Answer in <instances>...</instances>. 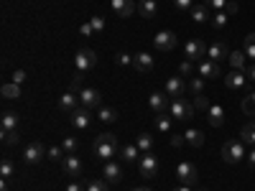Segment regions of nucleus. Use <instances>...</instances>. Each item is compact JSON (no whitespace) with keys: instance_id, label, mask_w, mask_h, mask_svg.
I'll return each mask as SVG.
<instances>
[{"instance_id":"1","label":"nucleus","mask_w":255,"mask_h":191,"mask_svg":"<svg viewBox=\"0 0 255 191\" xmlns=\"http://www.w3.org/2000/svg\"><path fill=\"white\" fill-rule=\"evenodd\" d=\"M95 153H97L100 161H110V158H115V156H118V138H115L113 133H102V135H97V140H95Z\"/></svg>"},{"instance_id":"2","label":"nucleus","mask_w":255,"mask_h":191,"mask_svg":"<svg viewBox=\"0 0 255 191\" xmlns=\"http://www.w3.org/2000/svg\"><path fill=\"white\" fill-rule=\"evenodd\" d=\"M74 67H77L79 74H90L97 67V54L92 49H79L77 56H74Z\"/></svg>"},{"instance_id":"3","label":"nucleus","mask_w":255,"mask_h":191,"mask_svg":"<svg viewBox=\"0 0 255 191\" xmlns=\"http://www.w3.org/2000/svg\"><path fill=\"white\" fill-rule=\"evenodd\" d=\"M168 115H171L174 120H191V115H194V102H186L184 97L171 99V107H168Z\"/></svg>"},{"instance_id":"4","label":"nucleus","mask_w":255,"mask_h":191,"mask_svg":"<svg viewBox=\"0 0 255 191\" xmlns=\"http://www.w3.org/2000/svg\"><path fill=\"white\" fill-rule=\"evenodd\" d=\"M176 176H179V181L184 186H194L199 181V171H197V166L191 163V161H181L176 166Z\"/></svg>"},{"instance_id":"5","label":"nucleus","mask_w":255,"mask_h":191,"mask_svg":"<svg viewBox=\"0 0 255 191\" xmlns=\"http://www.w3.org/2000/svg\"><path fill=\"white\" fill-rule=\"evenodd\" d=\"M222 158H225L227 163L243 161V158H245V145H243V140H227V143L222 145Z\"/></svg>"},{"instance_id":"6","label":"nucleus","mask_w":255,"mask_h":191,"mask_svg":"<svg viewBox=\"0 0 255 191\" xmlns=\"http://www.w3.org/2000/svg\"><path fill=\"white\" fill-rule=\"evenodd\" d=\"M207 44L202 38H189L186 44H184V56L189 59V61H199L202 56H207Z\"/></svg>"},{"instance_id":"7","label":"nucleus","mask_w":255,"mask_h":191,"mask_svg":"<svg viewBox=\"0 0 255 191\" xmlns=\"http://www.w3.org/2000/svg\"><path fill=\"white\" fill-rule=\"evenodd\" d=\"M138 171H140L143 179H153L158 174V158L153 153H143L138 158Z\"/></svg>"},{"instance_id":"8","label":"nucleus","mask_w":255,"mask_h":191,"mask_svg":"<svg viewBox=\"0 0 255 191\" xmlns=\"http://www.w3.org/2000/svg\"><path fill=\"white\" fill-rule=\"evenodd\" d=\"M153 44H156L158 51H174L176 44H179V36H176L174 31H161V33H156Z\"/></svg>"},{"instance_id":"9","label":"nucleus","mask_w":255,"mask_h":191,"mask_svg":"<svg viewBox=\"0 0 255 191\" xmlns=\"http://www.w3.org/2000/svg\"><path fill=\"white\" fill-rule=\"evenodd\" d=\"M79 102H82L87 110H100V107H102V95H100L97 90H92V87H84V90L79 92Z\"/></svg>"},{"instance_id":"10","label":"nucleus","mask_w":255,"mask_h":191,"mask_svg":"<svg viewBox=\"0 0 255 191\" xmlns=\"http://www.w3.org/2000/svg\"><path fill=\"white\" fill-rule=\"evenodd\" d=\"M110 8H113L120 18H130V15L138 10V3H135V0H110Z\"/></svg>"},{"instance_id":"11","label":"nucleus","mask_w":255,"mask_h":191,"mask_svg":"<svg viewBox=\"0 0 255 191\" xmlns=\"http://www.w3.org/2000/svg\"><path fill=\"white\" fill-rule=\"evenodd\" d=\"M61 171L67 174L69 179H77L82 174V161L74 156V153H67V158L61 161Z\"/></svg>"},{"instance_id":"12","label":"nucleus","mask_w":255,"mask_h":191,"mask_svg":"<svg viewBox=\"0 0 255 191\" xmlns=\"http://www.w3.org/2000/svg\"><path fill=\"white\" fill-rule=\"evenodd\" d=\"M44 156H46V148L41 145V143H31V145H26V151H23V161L26 163H38V161H44Z\"/></svg>"},{"instance_id":"13","label":"nucleus","mask_w":255,"mask_h":191,"mask_svg":"<svg viewBox=\"0 0 255 191\" xmlns=\"http://www.w3.org/2000/svg\"><path fill=\"white\" fill-rule=\"evenodd\" d=\"M90 110L87 107H84V104H79V107L72 112V125L77 127V130H87V127H90Z\"/></svg>"},{"instance_id":"14","label":"nucleus","mask_w":255,"mask_h":191,"mask_svg":"<svg viewBox=\"0 0 255 191\" xmlns=\"http://www.w3.org/2000/svg\"><path fill=\"white\" fill-rule=\"evenodd\" d=\"M79 104H82V102H79V95H74V92H64V95L59 97V110H61V112H69V115H72Z\"/></svg>"},{"instance_id":"15","label":"nucleus","mask_w":255,"mask_h":191,"mask_svg":"<svg viewBox=\"0 0 255 191\" xmlns=\"http://www.w3.org/2000/svg\"><path fill=\"white\" fill-rule=\"evenodd\" d=\"M199 77L215 79V77H225V74H222V69H220V64H217V61L204 59V61H199Z\"/></svg>"},{"instance_id":"16","label":"nucleus","mask_w":255,"mask_h":191,"mask_svg":"<svg viewBox=\"0 0 255 191\" xmlns=\"http://www.w3.org/2000/svg\"><path fill=\"white\" fill-rule=\"evenodd\" d=\"M148 104H151V110H153L156 115H161V112H166L168 107H171L168 95H161V92H153L151 97H148Z\"/></svg>"},{"instance_id":"17","label":"nucleus","mask_w":255,"mask_h":191,"mask_svg":"<svg viewBox=\"0 0 255 191\" xmlns=\"http://www.w3.org/2000/svg\"><path fill=\"white\" fill-rule=\"evenodd\" d=\"M225 84L230 90H245V84H248V77L240 72V69H232L230 74H225Z\"/></svg>"},{"instance_id":"18","label":"nucleus","mask_w":255,"mask_h":191,"mask_svg":"<svg viewBox=\"0 0 255 191\" xmlns=\"http://www.w3.org/2000/svg\"><path fill=\"white\" fill-rule=\"evenodd\" d=\"M184 92H186V84H184L181 77H171V79L166 82V95H168V97L179 99V97H184Z\"/></svg>"},{"instance_id":"19","label":"nucleus","mask_w":255,"mask_h":191,"mask_svg":"<svg viewBox=\"0 0 255 191\" xmlns=\"http://www.w3.org/2000/svg\"><path fill=\"white\" fill-rule=\"evenodd\" d=\"M207 59H212V61H222V59H230V51H227V46L222 44V41H215L209 49H207Z\"/></svg>"},{"instance_id":"20","label":"nucleus","mask_w":255,"mask_h":191,"mask_svg":"<svg viewBox=\"0 0 255 191\" xmlns=\"http://www.w3.org/2000/svg\"><path fill=\"white\" fill-rule=\"evenodd\" d=\"M102 176H105V181H108V184H118V181H123V168H120L118 163L108 161V163H105Z\"/></svg>"},{"instance_id":"21","label":"nucleus","mask_w":255,"mask_h":191,"mask_svg":"<svg viewBox=\"0 0 255 191\" xmlns=\"http://www.w3.org/2000/svg\"><path fill=\"white\" fill-rule=\"evenodd\" d=\"M133 67L138 69V72H143V74H148V72H153V56L151 54H138L135 59H133Z\"/></svg>"},{"instance_id":"22","label":"nucleus","mask_w":255,"mask_h":191,"mask_svg":"<svg viewBox=\"0 0 255 191\" xmlns=\"http://www.w3.org/2000/svg\"><path fill=\"white\" fill-rule=\"evenodd\" d=\"M207 120H209L212 127H220V125L225 122V110L220 107V104H212L209 112H207Z\"/></svg>"},{"instance_id":"23","label":"nucleus","mask_w":255,"mask_h":191,"mask_svg":"<svg viewBox=\"0 0 255 191\" xmlns=\"http://www.w3.org/2000/svg\"><path fill=\"white\" fill-rule=\"evenodd\" d=\"M120 158H123L125 163H135V161L140 158V148H138V145H123V148H120Z\"/></svg>"},{"instance_id":"24","label":"nucleus","mask_w":255,"mask_h":191,"mask_svg":"<svg viewBox=\"0 0 255 191\" xmlns=\"http://www.w3.org/2000/svg\"><path fill=\"white\" fill-rule=\"evenodd\" d=\"M138 13L143 18H153L158 13V3H156V0H140V3H138Z\"/></svg>"},{"instance_id":"25","label":"nucleus","mask_w":255,"mask_h":191,"mask_svg":"<svg viewBox=\"0 0 255 191\" xmlns=\"http://www.w3.org/2000/svg\"><path fill=\"white\" fill-rule=\"evenodd\" d=\"M191 20H194V23H207V20H212L209 18V5H194L191 8Z\"/></svg>"},{"instance_id":"26","label":"nucleus","mask_w":255,"mask_h":191,"mask_svg":"<svg viewBox=\"0 0 255 191\" xmlns=\"http://www.w3.org/2000/svg\"><path fill=\"white\" fill-rule=\"evenodd\" d=\"M184 138H186L189 145H194V148H202L204 145V135H202V130H197V127H189V130L184 133Z\"/></svg>"},{"instance_id":"27","label":"nucleus","mask_w":255,"mask_h":191,"mask_svg":"<svg viewBox=\"0 0 255 191\" xmlns=\"http://www.w3.org/2000/svg\"><path fill=\"white\" fill-rule=\"evenodd\" d=\"M240 140L248 145H255V122H245L240 130Z\"/></svg>"},{"instance_id":"28","label":"nucleus","mask_w":255,"mask_h":191,"mask_svg":"<svg viewBox=\"0 0 255 191\" xmlns=\"http://www.w3.org/2000/svg\"><path fill=\"white\" fill-rule=\"evenodd\" d=\"M0 95H3L5 99H20V84H15V82L3 84V90H0Z\"/></svg>"},{"instance_id":"29","label":"nucleus","mask_w":255,"mask_h":191,"mask_svg":"<svg viewBox=\"0 0 255 191\" xmlns=\"http://www.w3.org/2000/svg\"><path fill=\"white\" fill-rule=\"evenodd\" d=\"M171 122H174L171 115H166V112L156 115V127H158V133H171Z\"/></svg>"},{"instance_id":"30","label":"nucleus","mask_w":255,"mask_h":191,"mask_svg":"<svg viewBox=\"0 0 255 191\" xmlns=\"http://www.w3.org/2000/svg\"><path fill=\"white\" fill-rule=\"evenodd\" d=\"M245 59H248V54L245 51H232L230 54V64H232V69H245Z\"/></svg>"},{"instance_id":"31","label":"nucleus","mask_w":255,"mask_h":191,"mask_svg":"<svg viewBox=\"0 0 255 191\" xmlns=\"http://www.w3.org/2000/svg\"><path fill=\"white\" fill-rule=\"evenodd\" d=\"M13 174H15L13 161H10V158H3V163H0V179L8 181V179H13Z\"/></svg>"},{"instance_id":"32","label":"nucleus","mask_w":255,"mask_h":191,"mask_svg":"<svg viewBox=\"0 0 255 191\" xmlns=\"http://www.w3.org/2000/svg\"><path fill=\"white\" fill-rule=\"evenodd\" d=\"M3 130H18V115L15 112H3Z\"/></svg>"},{"instance_id":"33","label":"nucleus","mask_w":255,"mask_h":191,"mask_svg":"<svg viewBox=\"0 0 255 191\" xmlns=\"http://www.w3.org/2000/svg\"><path fill=\"white\" fill-rule=\"evenodd\" d=\"M97 117H100L102 122L110 125V122L118 120V110H113V107H100V110H97Z\"/></svg>"},{"instance_id":"34","label":"nucleus","mask_w":255,"mask_h":191,"mask_svg":"<svg viewBox=\"0 0 255 191\" xmlns=\"http://www.w3.org/2000/svg\"><path fill=\"white\" fill-rule=\"evenodd\" d=\"M240 107H243V112H245V115L255 117V92H250V95L243 99V104H240Z\"/></svg>"},{"instance_id":"35","label":"nucleus","mask_w":255,"mask_h":191,"mask_svg":"<svg viewBox=\"0 0 255 191\" xmlns=\"http://www.w3.org/2000/svg\"><path fill=\"white\" fill-rule=\"evenodd\" d=\"M138 148H140V153H151V148H153V138L148 135V133H143L140 138H138V143H135Z\"/></svg>"},{"instance_id":"36","label":"nucleus","mask_w":255,"mask_h":191,"mask_svg":"<svg viewBox=\"0 0 255 191\" xmlns=\"http://www.w3.org/2000/svg\"><path fill=\"white\" fill-rule=\"evenodd\" d=\"M0 135H3V145H18V140H20V135H18V130H3V133H0Z\"/></svg>"},{"instance_id":"37","label":"nucleus","mask_w":255,"mask_h":191,"mask_svg":"<svg viewBox=\"0 0 255 191\" xmlns=\"http://www.w3.org/2000/svg\"><path fill=\"white\" fill-rule=\"evenodd\" d=\"M227 20H230V15H227L225 10H217L215 15H212V26H215V28H225Z\"/></svg>"},{"instance_id":"38","label":"nucleus","mask_w":255,"mask_h":191,"mask_svg":"<svg viewBox=\"0 0 255 191\" xmlns=\"http://www.w3.org/2000/svg\"><path fill=\"white\" fill-rule=\"evenodd\" d=\"M64 153H67V151H64V148H59V145H51L49 151H46V156H49L51 161H59V163H61L64 158H67V156H64Z\"/></svg>"},{"instance_id":"39","label":"nucleus","mask_w":255,"mask_h":191,"mask_svg":"<svg viewBox=\"0 0 255 191\" xmlns=\"http://www.w3.org/2000/svg\"><path fill=\"white\" fill-rule=\"evenodd\" d=\"M209 99L204 97V95H194V110H202V112H209Z\"/></svg>"},{"instance_id":"40","label":"nucleus","mask_w":255,"mask_h":191,"mask_svg":"<svg viewBox=\"0 0 255 191\" xmlns=\"http://www.w3.org/2000/svg\"><path fill=\"white\" fill-rule=\"evenodd\" d=\"M245 54H248V59H255V33L245 36Z\"/></svg>"},{"instance_id":"41","label":"nucleus","mask_w":255,"mask_h":191,"mask_svg":"<svg viewBox=\"0 0 255 191\" xmlns=\"http://www.w3.org/2000/svg\"><path fill=\"white\" fill-rule=\"evenodd\" d=\"M189 90L194 92V95H202V92H204V79H199V77H191V82H189Z\"/></svg>"},{"instance_id":"42","label":"nucleus","mask_w":255,"mask_h":191,"mask_svg":"<svg viewBox=\"0 0 255 191\" xmlns=\"http://www.w3.org/2000/svg\"><path fill=\"white\" fill-rule=\"evenodd\" d=\"M133 59H135V56H130L128 51H120V54L115 56V64H120V67H130V64H133Z\"/></svg>"},{"instance_id":"43","label":"nucleus","mask_w":255,"mask_h":191,"mask_svg":"<svg viewBox=\"0 0 255 191\" xmlns=\"http://www.w3.org/2000/svg\"><path fill=\"white\" fill-rule=\"evenodd\" d=\"M90 26L95 28V33H102V31H105V18H102V15H92V18H90Z\"/></svg>"},{"instance_id":"44","label":"nucleus","mask_w":255,"mask_h":191,"mask_svg":"<svg viewBox=\"0 0 255 191\" xmlns=\"http://www.w3.org/2000/svg\"><path fill=\"white\" fill-rule=\"evenodd\" d=\"M84 77H74L72 82H69V92H74V95H79L82 90H84V82H82Z\"/></svg>"},{"instance_id":"45","label":"nucleus","mask_w":255,"mask_h":191,"mask_svg":"<svg viewBox=\"0 0 255 191\" xmlns=\"http://www.w3.org/2000/svg\"><path fill=\"white\" fill-rule=\"evenodd\" d=\"M87 191H110V189H108V181H100L97 179V181H90L87 184Z\"/></svg>"},{"instance_id":"46","label":"nucleus","mask_w":255,"mask_h":191,"mask_svg":"<svg viewBox=\"0 0 255 191\" xmlns=\"http://www.w3.org/2000/svg\"><path fill=\"white\" fill-rule=\"evenodd\" d=\"M191 72H194V67H191V61H189V59H184V61L179 64V74H181V77H189Z\"/></svg>"},{"instance_id":"47","label":"nucleus","mask_w":255,"mask_h":191,"mask_svg":"<svg viewBox=\"0 0 255 191\" xmlns=\"http://www.w3.org/2000/svg\"><path fill=\"white\" fill-rule=\"evenodd\" d=\"M61 148H64L67 153H74V151H77V138H64Z\"/></svg>"},{"instance_id":"48","label":"nucleus","mask_w":255,"mask_h":191,"mask_svg":"<svg viewBox=\"0 0 255 191\" xmlns=\"http://www.w3.org/2000/svg\"><path fill=\"white\" fill-rule=\"evenodd\" d=\"M204 5L215 8V10H225L227 8V0H204Z\"/></svg>"},{"instance_id":"49","label":"nucleus","mask_w":255,"mask_h":191,"mask_svg":"<svg viewBox=\"0 0 255 191\" xmlns=\"http://www.w3.org/2000/svg\"><path fill=\"white\" fill-rule=\"evenodd\" d=\"M174 5L179 10H191V8H194V0H174Z\"/></svg>"},{"instance_id":"50","label":"nucleus","mask_w":255,"mask_h":191,"mask_svg":"<svg viewBox=\"0 0 255 191\" xmlns=\"http://www.w3.org/2000/svg\"><path fill=\"white\" fill-rule=\"evenodd\" d=\"M238 10H240V5L235 3V0H227V8H225V13H227V15H235Z\"/></svg>"},{"instance_id":"51","label":"nucleus","mask_w":255,"mask_h":191,"mask_svg":"<svg viewBox=\"0 0 255 191\" xmlns=\"http://www.w3.org/2000/svg\"><path fill=\"white\" fill-rule=\"evenodd\" d=\"M79 33H82V36H92V33H95V28L90 26V20H87V23H82V26H79Z\"/></svg>"},{"instance_id":"52","label":"nucleus","mask_w":255,"mask_h":191,"mask_svg":"<svg viewBox=\"0 0 255 191\" xmlns=\"http://www.w3.org/2000/svg\"><path fill=\"white\" fill-rule=\"evenodd\" d=\"M13 82H15V84L26 82V72H23V69H15V72H13Z\"/></svg>"},{"instance_id":"53","label":"nucleus","mask_w":255,"mask_h":191,"mask_svg":"<svg viewBox=\"0 0 255 191\" xmlns=\"http://www.w3.org/2000/svg\"><path fill=\"white\" fill-rule=\"evenodd\" d=\"M184 140H186L184 135H174V138H171V145H174V148H179V145H184Z\"/></svg>"},{"instance_id":"54","label":"nucleus","mask_w":255,"mask_h":191,"mask_svg":"<svg viewBox=\"0 0 255 191\" xmlns=\"http://www.w3.org/2000/svg\"><path fill=\"white\" fill-rule=\"evenodd\" d=\"M67 191H84V189H82V184H79V181H72V184L67 186Z\"/></svg>"},{"instance_id":"55","label":"nucleus","mask_w":255,"mask_h":191,"mask_svg":"<svg viewBox=\"0 0 255 191\" xmlns=\"http://www.w3.org/2000/svg\"><path fill=\"white\" fill-rule=\"evenodd\" d=\"M248 166L255 171V151H250V153H248Z\"/></svg>"},{"instance_id":"56","label":"nucleus","mask_w":255,"mask_h":191,"mask_svg":"<svg viewBox=\"0 0 255 191\" xmlns=\"http://www.w3.org/2000/svg\"><path fill=\"white\" fill-rule=\"evenodd\" d=\"M248 79H253V82H255V64H253V67L248 69Z\"/></svg>"},{"instance_id":"57","label":"nucleus","mask_w":255,"mask_h":191,"mask_svg":"<svg viewBox=\"0 0 255 191\" xmlns=\"http://www.w3.org/2000/svg\"><path fill=\"white\" fill-rule=\"evenodd\" d=\"M171 191H191V189H189V186H184V184H181V186H176V189H171Z\"/></svg>"},{"instance_id":"58","label":"nucleus","mask_w":255,"mask_h":191,"mask_svg":"<svg viewBox=\"0 0 255 191\" xmlns=\"http://www.w3.org/2000/svg\"><path fill=\"white\" fill-rule=\"evenodd\" d=\"M133 191H153V189H148V186H135Z\"/></svg>"},{"instance_id":"59","label":"nucleus","mask_w":255,"mask_h":191,"mask_svg":"<svg viewBox=\"0 0 255 191\" xmlns=\"http://www.w3.org/2000/svg\"><path fill=\"white\" fill-rule=\"evenodd\" d=\"M0 191H8V181H3V184H0Z\"/></svg>"},{"instance_id":"60","label":"nucleus","mask_w":255,"mask_h":191,"mask_svg":"<svg viewBox=\"0 0 255 191\" xmlns=\"http://www.w3.org/2000/svg\"><path fill=\"white\" fill-rule=\"evenodd\" d=\"M199 191H207V189H199Z\"/></svg>"}]
</instances>
